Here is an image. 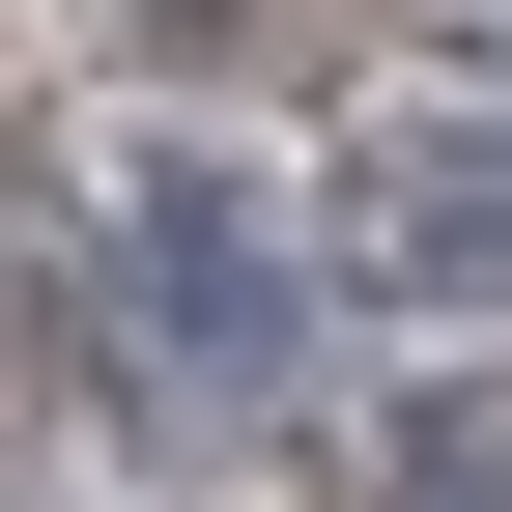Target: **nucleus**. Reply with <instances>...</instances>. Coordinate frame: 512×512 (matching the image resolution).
<instances>
[{"mask_svg": "<svg viewBox=\"0 0 512 512\" xmlns=\"http://www.w3.org/2000/svg\"><path fill=\"white\" fill-rule=\"evenodd\" d=\"M370 512H512V370H427L399 456H370Z\"/></svg>", "mask_w": 512, "mask_h": 512, "instance_id": "7ed1b4c3", "label": "nucleus"}, {"mask_svg": "<svg viewBox=\"0 0 512 512\" xmlns=\"http://www.w3.org/2000/svg\"><path fill=\"white\" fill-rule=\"evenodd\" d=\"M456 29H512V0H456Z\"/></svg>", "mask_w": 512, "mask_h": 512, "instance_id": "20e7f679", "label": "nucleus"}, {"mask_svg": "<svg viewBox=\"0 0 512 512\" xmlns=\"http://www.w3.org/2000/svg\"><path fill=\"white\" fill-rule=\"evenodd\" d=\"M313 256H342L370 313H512V114H370L342 143V200H313Z\"/></svg>", "mask_w": 512, "mask_h": 512, "instance_id": "f03ea898", "label": "nucleus"}, {"mask_svg": "<svg viewBox=\"0 0 512 512\" xmlns=\"http://www.w3.org/2000/svg\"><path fill=\"white\" fill-rule=\"evenodd\" d=\"M114 313H143V427L228 456V427L285 399V342H313V256L256 228L200 143H143V171H114Z\"/></svg>", "mask_w": 512, "mask_h": 512, "instance_id": "f257e3e1", "label": "nucleus"}]
</instances>
